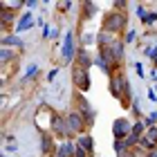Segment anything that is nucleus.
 <instances>
[{"instance_id":"nucleus-1","label":"nucleus","mask_w":157,"mask_h":157,"mask_svg":"<svg viewBox=\"0 0 157 157\" xmlns=\"http://www.w3.org/2000/svg\"><path fill=\"white\" fill-rule=\"evenodd\" d=\"M124 27H126V16L124 13H108V16L103 18V29L105 32L119 34V32H124Z\"/></svg>"},{"instance_id":"nucleus-2","label":"nucleus","mask_w":157,"mask_h":157,"mask_svg":"<svg viewBox=\"0 0 157 157\" xmlns=\"http://www.w3.org/2000/svg\"><path fill=\"white\" fill-rule=\"evenodd\" d=\"M72 83L81 92L90 90V74H88V70L81 67V65H74V70H72Z\"/></svg>"},{"instance_id":"nucleus-3","label":"nucleus","mask_w":157,"mask_h":157,"mask_svg":"<svg viewBox=\"0 0 157 157\" xmlns=\"http://www.w3.org/2000/svg\"><path fill=\"white\" fill-rule=\"evenodd\" d=\"M132 126L135 124H130L126 117H121V119H117L115 124H112V135H115V139L119 141L121 137H128V135L132 132Z\"/></svg>"},{"instance_id":"nucleus-4","label":"nucleus","mask_w":157,"mask_h":157,"mask_svg":"<svg viewBox=\"0 0 157 157\" xmlns=\"http://www.w3.org/2000/svg\"><path fill=\"white\" fill-rule=\"evenodd\" d=\"M67 121V128H70V132H83V128H85V119L81 112H70V115L65 117Z\"/></svg>"},{"instance_id":"nucleus-5","label":"nucleus","mask_w":157,"mask_h":157,"mask_svg":"<svg viewBox=\"0 0 157 157\" xmlns=\"http://www.w3.org/2000/svg\"><path fill=\"white\" fill-rule=\"evenodd\" d=\"M139 144L144 146V148H148V151L155 153V146H157V128H155V126L146 128V132H144V137H141Z\"/></svg>"},{"instance_id":"nucleus-6","label":"nucleus","mask_w":157,"mask_h":157,"mask_svg":"<svg viewBox=\"0 0 157 157\" xmlns=\"http://www.w3.org/2000/svg\"><path fill=\"white\" fill-rule=\"evenodd\" d=\"M76 56V52H74V34L72 32H67L65 34V43H63V61H72Z\"/></svg>"},{"instance_id":"nucleus-7","label":"nucleus","mask_w":157,"mask_h":157,"mask_svg":"<svg viewBox=\"0 0 157 157\" xmlns=\"http://www.w3.org/2000/svg\"><path fill=\"white\" fill-rule=\"evenodd\" d=\"M29 27H34V13H32V11H27V13H23V16L18 18V25H16V36H18V34H23L25 29H29Z\"/></svg>"},{"instance_id":"nucleus-8","label":"nucleus","mask_w":157,"mask_h":157,"mask_svg":"<svg viewBox=\"0 0 157 157\" xmlns=\"http://www.w3.org/2000/svg\"><path fill=\"white\" fill-rule=\"evenodd\" d=\"M52 130L56 135H61V137H67L70 135V128H67V121L65 119H61V117H52Z\"/></svg>"},{"instance_id":"nucleus-9","label":"nucleus","mask_w":157,"mask_h":157,"mask_svg":"<svg viewBox=\"0 0 157 157\" xmlns=\"http://www.w3.org/2000/svg\"><path fill=\"white\" fill-rule=\"evenodd\" d=\"M76 153V146H74V141H63V144L59 146V151H56L54 157H72Z\"/></svg>"},{"instance_id":"nucleus-10","label":"nucleus","mask_w":157,"mask_h":157,"mask_svg":"<svg viewBox=\"0 0 157 157\" xmlns=\"http://www.w3.org/2000/svg\"><path fill=\"white\" fill-rule=\"evenodd\" d=\"M78 148H83L85 153H92L94 144H92V137H90V135H81V137H78Z\"/></svg>"},{"instance_id":"nucleus-11","label":"nucleus","mask_w":157,"mask_h":157,"mask_svg":"<svg viewBox=\"0 0 157 157\" xmlns=\"http://www.w3.org/2000/svg\"><path fill=\"white\" fill-rule=\"evenodd\" d=\"M54 153V141L49 135H43V155H52Z\"/></svg>"},{"instance_id":"nucleus-12","label":"nucleus","mask_w":157,"mask_h":157,"mask_svg":"<svg viewBox=\"0 0 157 157\" xmlns=\"http://www.w3.org/2000/svg\"><path fill=\"white\" fill-rule=\"evenodd\" d=\"M7 45L23 47V40H20V36H2V47H7Z\"/></svg>"},{"instance_id":"nucleus-13","label":"nucleus","mask_w":157,"mask_h":157,"mask_svg":"<svg viewBox=\"0 0 157 157\" xmlns=\"http://www.w3.org/2000/svg\"><path fill=\"white\" fill-rule=\"evenodd\" d=\"M76 56H78V65L88 70V67H90V63H92L90 54H85V49H78V54H76Z\"/></svg>"},{"instance_id":"nucleus-14","label":"nucleus","mask_w":157,"mask_h":157,"mask_svg":"<svg viewBox=\"0 0 157 157\" xmlns=\"http://www.w3.org/2000/svg\"><path fill=\"white\" fill-rule=\"evenodd\" d=\"M38 74V65H36V63H32V65H27V72H25V81H27V78H32V76H36Z\"/></svg>"},{"instance_id":"nucleus-15","label":"nucleus","mask_w":157,"mask_h":157,"mask_svg":"<svg viewBox=\"0 0 157 157\" xmlns=\"http://www.w3.org/2000/svg\"><path fill=\"white\" fill-rule=\"evenodd\" d=\"M11 56H13V49H9V47H2V54H0V61H2V63H7V61L11 59Z\"/></svg>"},{"instance_id":"nucleus-16","label":"nucleus","mask_w":157,"mask_h":157,"mask_svg":"<svg viewBox=\"0 0 157 157\" xmlns=\"http://www.w3.org/2000/svg\"><path fill=\"white\" fill-rule=\"evenodd\" d=\"M144 52H146V56H151V59H155V61H157V43H155L153 47H146Z\"/></svg>"},{"instance_id":"nucleus-17","label":"nucleus","mask_w":157,"mask_h":157,"mask_svg":"<svg viewBox=\"0 0 157 157\" xmlns=\"http://www.w3.org/2000/svg\"><path fill=\"white\" fill-rule=\"evenodd\" d=\"M13 16H16V13H11V11H2V25H7V23H11V20H13Z\"/></svg>"},{"instance_id":"nucleus-18","label":"nucleus","mask_w":157,"mask_h":157,"mask_svg":"<svg viewBox=\"0 0 157 157\" xmlns=\"http://www.w3.org/2000/svg\"><path fill=\"white\" fill-rule=\"evenodd\" d=\"M56 76H59V67H52V70H49V72H47V81L52 83L54 78H56Z\"/></svg>"},{"instance_id":"nucleus-19","label":"nucleus","mask_w":157,"mask_h":157,"mask_svg":"<svg viewBox=\"0 0 157 157\" xmlns=\"http://www.w3.org/2000/svg\"><path fill=\"white\" fill-rule=\"evenodd\" d=\"M137 18L141 20V23H144V20L148 18V13H146V9H144V7H137Z\"/></svg>"},{"instance_id":"nucleus-20","label":"nucleus","mask_w":157,"mask_h":157,"mask_svg":"<svg viewBox=\"0 0 157 157\" xmlns=\"http://www.w3.org/2000/svg\"><path fill=\"white\" fill-rule=\"evenodd\" d=\"M94 63H97V65H99V67H101V70H103V72H110V65H108V63H105L103 59H97Z\"/></svg>"},{"instance_id":"nucleus-21","label":"nucleus","mask_w":157,"mask_h":157,"mask_svg":"<svg viewBox=\"0 0 157 157\" xmlns=\"http://www.w3.org/2000/svg\"><path fill=\"white\" fill-rule=\"evenodd\" d=\"M144 23H146V25H153V23H157V11H151V13H148V18L144 20Z\"/></svg>"},{"instance_id":"nucleus-22","label":"nucleus","mask_w":157,"mask_h":157,"mask_svg":"<svg viewBox=\"0 0 157 157\" xmlns=\"http://www.w3.org/2000/svg\"><path fill=\"white\" fill-rule=\"evenodd\" d=\"M83 43L85 45H92V43H94V36H92V34H83Z\"/></svg>"},{"instance_id":"nucleus-23","label":"nucleus","mask_w":157,"mask_h":157,"mask_svg":"<svg viewBox=\"0 0 157 157\" xmlns=\"http://www.w3.org/2000/svg\"><path fill=\"white\" fill-rule=\"evenodd\" d=\"M135 70H137V76H141V78H144V65H141V63H135Z\"/></svg>"},{"instance_id":"nucleus-24","label":"nucleus","mask_w":157,"mask_h":157,"mask_svg":"<svg viewBox=\"0 0 157 157\" xmlns=\"http://www.w3.org/2000/svg\"><path fill=\"white\" fill-rule=\"evenodd\" d=\"M135 38H137V32H135V29H130V32H128V36H126V43H132Z\"/></svg>"},{"instance_id":"nucleus-25","label":"nucleus","mask_w":157,"mask_h":157,"mask_svg":"<svg viewBox=\"0 0 157 157\" xmlns=\"http://www.w3.org/2000/svg\"><path fill=\"white\" fill-rule=\"evenodd\" d=\"M27 9H36V7H38V2H36V0H27Z\"/></svg>"},{"instance_id":"nucleus-26","label":"nucleus","mask_w":157,"mask_h":157,"mask_svg":"<svg viewBox=\"0 0 157 157\" xmlns=\"http://www.w3.org/2000/svg\"><path fill=\"white\" fill-rule=\"evenodd\" d=\"M85 155H88V153H85L83 148H76V153H74V157H85Z\"/></svg>"},{"instance_id":"nucleus-27","label":"nucleus","mask_w":157,"mask_h":157,"mask_svg":"<svg viewBox=\"0 0 157 157\" xmlns=\"http://www.w3.org/2000/svg\"><path fill=\"white\" fill-rule=\"evenodd\" d=\"M151 119H153V121H157V112H153V115H151Z\"/></svg>"},{"instance_id":"nucleus-28","label":"nucleus","mask_w":157,"mask_h":157,"mask_svg":"<svg viewBox=\"0 0 157 157\" xmlns=\"http://www.w3.org/2000/svg\"><path fill=\"white\" fill-rule=\"evenodd\" d=\"M146 157H157V153H151V155H146Z\"/></svg>"},{"instance_id":"nucleus-29","label":"nucleus","mask_w":157,"mask_h":157,"mask_svg":"<svg viewBox=\"0 0 157 157\" xmlns=\"http://www.w3.org/2000/svg\"><path fill=\"white\" fill-rule=\"evenodd\" d=\"M155 63H157V61H155Z\"/></svg>"}]
</instances>
